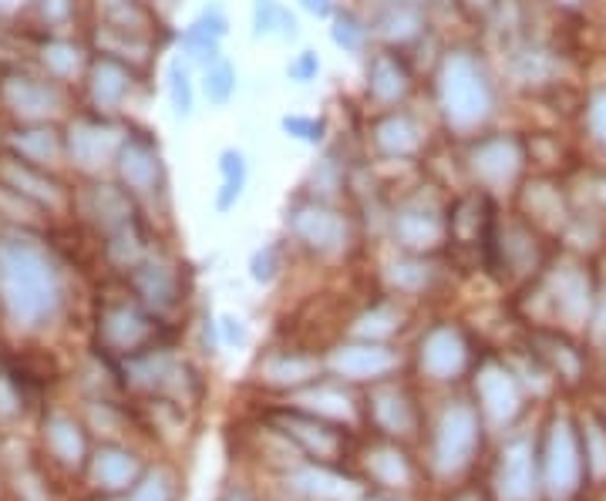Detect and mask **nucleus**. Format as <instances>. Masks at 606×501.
Segmentation results:
<instances>
[{
  "label": "nucleus",
  "mask_w": 606,
  "mask_h": 501,
  "mask_svg": "<svg viewBox=\"0 0 606 501\" xmlns=\"http://www.w3.org/2000/svg\"><path fill=\"white\" fill-rule=\"evenodd\" d=\"M0 303L17 323H38L58 306V280L48 256L27 239H0Z\"/></svg>",
  "instance_id": "nucleus-1"
},
{
  "label": "nucleus",
  "mask_w": 606,
  "mask_h": 501,
  "mask_svg": "<svg viewBox=\"0 0 606 501\" xmlns=\"http://www.w3.org/2000/svg\"><path fill=\"white\" fill-rule=\"evenodd\" d=\"M442 101L448 122L458 128H472L489 115L492 91L485 85V74L475 68V61L455 58L448 61L445 78H442Z\"/></svg>",
  "instance_id": "nucleus-2"
},
{
  "label": "nucleus",
  "mask_w": 606,
  "mask_h": 501,
  "mask_svg": "<svg viewBox=\"0 0 606 501\" xmlns=\"http://www.w3.org/2000/svg\"><path fill=\"white\" fill-rule=\"evenodd\" d=\"M586 458L580 451V441H576L573 428L566 421H556L549 428L546 448H543V485L546 495L553 501H566L580 491Z\"/></svg>",
  "instance_id": "nucleus-3"
},
{
  "label": "nucleus",
  "mask_w": 606,
  "mask_h": 501,
  "mask_svg": "<svg viewBox=\"0 0 606 501\" xmlns=\"http://www.w3.org/2000/svg\"><path fill=\"white\" fill-rule=\"evenodd\" d=\"M475 448H479V414L465 404L448 407L435 431V451H431L435 468L442 475H455L472 461Z\"/></svg>",
  "instance_id": "nucleus-4"
},
{
  "label": "nucleus",
  "mask_w": 606,
  "mask_h": 501,
  "mask_svg": "<svg viewBox=\"0 0 606 501\" xmlns=\"http://www.w3.org/2000/svg\"><path fill=\"white\" fill-rule=\"evenodd\" d=\"M502 501H532L536 498V454L526 438L512 441L502 451L499 475H495Z\"/></svg>",
  "instance_id": "nucleus-5"
},
{
  "label": "nucleus",
  "mask_w": 606,
  "mask_h": 501,
  "mask_svg": "<svg viewBox=\"0 0 606 501\" xmlns=\"http://www.w3.org/2000/svg\"><path fill=\"white\" fill-rule=\"evenodd\" d=\"M479 404L492 424H509L519 414V384L509 370L485 367L479 374Z\"/></svg>",
  "instance_id": "nucleus-6"
},
{
  "label": "nucleus",
  "mask_w": 606,
  "mask_h": 501,
  "mask_svg": "<svg viewBox=\"0 0 606 501\" xmlns=\"http://www.w3.org/2000/svg\"><path fill=\"white\" fill-rule=\"evenodd\" d=\"M465 343L455 330L438 327L428 333V340L421 343V367L428 370L435 380H452L458 370L465 367Z\"/></svg>",
  "instance_id": "nucleus-7"
},
{
  "label": "nucleus",
  "mask_w": 606,
  "mask_h": 501,
  "mask_svg": "<svg viewBox=\"0 0 606 501\" xmlns=\"http://www.w3.org/2000/svg\"><path fill=\"white\" fill-rule=\"evenodd\" d=\"M293 233H297L303 243L320 249V253H330V249H341L347 226L341 222L337 212L317 209V206H303L293 212Z\"/></svg>",
  "instance_id": "nucleus-8"
},
{
  "label": "nucleus",
  "mask_w": 606,
  "mask_h": 501,
  "mask_svg": "<svg viewBox=\"0 0 606 501\" xmlns=\"http://www.w3.org/2000/svg\"><path fill=\"white\" fill-rule=\"evenodd\" d=\"M553 293H556V306L559 313L566 317L569 327H580L590 317V303H593V293H590V280L580 266H563L559 273L553 276Z\"/></svg>",
  "instance_id": "nucleus-9"
},
{
  "label": "nucleus",
  "mask_w": 606,
  "mask_h": 501,
  "mask_svg": "<svg viewBox=\"0 0 606 501\" xmlns=\"http://www.w3.org/2000/svg\"><path fill=\"white\" fill-rule=\"evenodd\" d=\"M71 159H75L81 169H101L105 162H112V155H118V132L115 128H101V125H78L71 128Z\"/></svg>",
  "instance_id": "nucleus-10"
},
{
  "label": "nucleus",
  "mask_w": 606,
  "mask_h": 501,
  "mask_svg": "<svg viewBox=\"0 0 606 501\" xmlns=\"http://www.w3.org/2000/svg\"><path fill=\"white\" fill-rule=\"evenodd\" d=\"M394 367V354L378 343H361V347H341L334 354V370L351 380H371L388 374Z\"/></svg>",
  "instance_id": "nucleus-11"
},
{
  "label": "nucleus",
  "mask_w": 606,
  "mask_h": 501,
  "mask_svg": "<svg viewBox=\"0 0 606 501\" xmlns=\"http://www.w3.org/2000/svg\"><path fill=\"white\" fill-rule=\"evenodd\" d=\"M4 101L11 105V111L24 118H44L51 111H58V91H51L48 85H38L31 78H7L4 81Z\"/></svg>",
  "instance_id": "nucleus-12"
},
{
  "label": "nucleus",
  "mask_w": 606,
  "mask_h": 501,
  "mask_svg": "<svg viewBox=\"0 0 606 501\" xmlns=\"http://www.w3.org/2000/svg\"><path fill=\"white\" fill-rule=\"evenodd\" d=\"M283 424H287V434H293V438L300 441V448H307L314 458L330 461L337 451H341L337 431H330L327 424H320L314 414H290Z\"/></svg>",
  "instance_id": "nucleus-13"
},
{
  "label": "nucleus",
  "mask_w": 606,
  "mask_h": 501,
  "mask_svg": "<svg viewBox=\"0 0 606 501\" xmlns=\"http://www.w3.org/2000/svg\"><path fill=\"white\" fill-rule=\"evenodd\" d=\"M519 162H522V155H519L516 142H505V138H499V142H485L479 152H475V172L492 185L509 182L512 175L519 172Z\"/></svg>",
  "instance_id": "nucleus-14"
},
{
  "label": "nucleus",
  "mask_w": 606,
  "mask_h": 501,
  "mask_svg": "<svg viewBox=\"0 0 606 501\" xmlns=\"http://www.w3.org/2000/svg\"><path fill=\"white\" fill-rule=\"evenodd\" d=\"M122 159V179L128 182V189L135 192H152L155 182H159V159L152 155V148L145 145H125L118 152Z\"/></svg>",
  "instance_id": "nucleus-15"
},
{
  "label": "nucleus",
  "mask_w": 606,
  "mask_h": 501,
  "mask_svg": "<svg viewBox=\"0 0 606 501\" xmlns=\"http://www.w3.org/2000/svg\"><path fill=\"white\" fill-rule=\"evenodd\" d=\"M374 421H378L388 434L411 431L415 428V414H411L408 397L401 391H381L374 397Z\"/></svg>",
  "instance_id": "nucleus-16"
},
{
  "label": "nucleus",
  "mask_w": 606,
  "mask_h": 501,
  "mask_svg": "<svg viewBox=\"0 0 606 501\" xmlns=\"http://www.w3.org/2000/svg\"><path fill=\"white\" fill-rule=\"evenodd\" d=\"M4 179H7V189H14L17 196L24 199H38V202H58V185L48 182L44 175H38L27 165H4Z\"/></svg>",
  "instance_id": "nucleus-17"
},
{
  "label": "nucleus",
  "mask_w": 606,
  "mask_h": 501,
  "mask_svg": "<svg viewBox=\"0 0 606 501\" xmlns=\"http://www.w3.org/2000/svg\"><path fill=\"white\" fill-rule=\"evenodd\" d=\"M226 34V17L219 7H213V11H206L199 17L196 24L186 31V48L196 54V58H216V41Z\"/></svg>",
  "instance_id": "nucleus-18"
},
{
  "label": "nucleus",
  "mask_w": 606,
  "mask_h": 501,
  "mask_svg": "<svg viewBox=\"0 0 606 501\" xmlns=\"http://www.w3.org/2000/svg\"><path fill=\"white\" fill-rule=\"evenodd\" d=\"M128 91V74L118 68L115 61H101L95 68V81H91V95L101 108H115Z\"/></svg>",
  "instance_id": "nucleus-19"
},
{
  "label": "nucleus",
  "mask_w": 606,
  "mask_h": 501,
  "mask_svg": "<svg viewBox=\"0 0 606 501\" xmlns=\"http://www.w3.org/2000/svg\"><path fill=\"white\" fill-rule=\"evenodd\" d=\"M253 21H256V34H280V37H293V17L280 0H256V11H253Z\"/></svg>",
  "instance_id": "nucleus-20"
},
{
  "label": "nucleus",
  "mask_w": 606,
  "mask_h": 501,
  "mask_svg": "<svg viewBox=\"0 0 606 501\" xmlns=\"http://www.w3.org/2000/svg\"><path fill=\"white\" fill-rule=\"evenodd\" d=\"M371 91L384 101H394L408 91V74H404L391 58H378L371 71Z\"/></svg>",
  "instance_id": "nucleus-21"
},
{
  "label": "nucleus",
  "mask_w": 606,
  "mask_h": 501,
  "mask_svg": "<svg viewBox=\"0 0 606 501\" xmlns=\"http://www.w3.org/2000/svg\"><path fill=\"white\" fill-rule=\"evenodd\" d=\"M219 172H223V192H219V209H229L236 199H240L243 185H246V162L240 152H223V162H219Z\"/></svg>",
  "instance_id": "nucleus-22"
},
{
  "label": "nucleus",
  "mask_w": 606,
  "mask_h": 501,
  "mask_svg": "<svg viewBox=\"0 0 606 501\" xmlns=\"http://www.w3.org/2000/svg\"><path fill=\"white\" fill-rule=\"evenodd\" d=\"M398 233L404 239V246H435L438 239V222L425 216V212H404L398 219Z\"/></svg>",
  "instance_id": "nucleus-23"
},
{
  "label": "nucleus",
  "mask_w": 606,
  "mask_h": 501,
  "mask_svg": "<svg viewBox=\"0 0 606 501\" xmlns=\"http://www.w3.org/2000/svg\"><path fill=\"white\" fill-rule=\"evenodd\" d=\"M14 148L27 162H54L58 159V138L51 132H21L14 138Z\"/></svg>",
  "instance_id": "nucleus-24"
},
{
  "label": "nucleus",
  "mask_w": 606,
  "mask_h": 501,
  "mask_svg": "<svg viewBox=\"0 0 606 501\" xmlns=\"http://www.w3.org/2000/svg\"><path fill=\"white\" fill-rule=\"evenodd\" d=\"M371 468L384 485H404V481L411 478L408 461H404V454H398V451H378L371 458Z\"/></svg>",
  "instance_id": "nucleus-25"
},
{
  "label": "nucleus",
  "mask_w": 606,
  "mask_h": 501,
  "mask_svg": "<svg viewBox=\"0 0 606 501\" xmlns=\"http://www.w3.org/2000/svg\"><path fill=\"white\" fill-rule=\"evenodd\" d=\"M583 454H586V468H590L596 478H603L606 475V428H600V424H586Z\"/></svg>",
  "instance_id": "nucleus-26"
},
{
  "label": "nucleus",
  "mask_w": 606,
  "mask_h": 501,
  "mask_svg": "<svg viewBox=\"0 0 606 501\" xmlns=\"http://www.w3.org/2000/svg\"><path fill=\"white\" fill-rule=\"evenodd\" d=\"M44 64L54 71V74H61V78H68V74H75L78 71V64H81V54H78V48H71V44H48L44 48Z\"/></svg>",
  "instance_id": "nucleus-27"
},
{
  "label": "nucleus",
  "mask_w": 606,
  "mask_h": 501,
  "mask_svg": "<svg viewBox=\"0 0 606 501\" xmlns=\"http://www.w3.org/2000/svg\"><path fill=\"white\" fill-rule=\"evenodd\" d=\"M169 98H172V108L179 111V115H189L192 111V88H189V74L186 68L176 61L169 68Z\"/></svg>",
  "instance_id": "nucleus-28"
},
{
  "label": "nucleus",
  "mask_w": 606,
  "mask_h": 501,
  "mask_svg": "<svg viewBox=\"0 0 606 501\" xmlns=\"http://www.w3.org/2000/svg\"><path fill=\"white\" fill-rule=\"evenodd\" d=\"M108 327H118V330H122V337L115 340L118 347H132V343H139V340L145 337V320L139 317V313H128V310L112 313Z\"/></svg>",
  "instance_id": "nucleus-29"
},
{
  "label": "nucleus",
  "mask_w": 606,
  "mask_h": 501,
  "mask_svg": "<svg viewBox=\"0 0 606 501\" xmlns=\"http://www.w3.org/2000/svg\"><path fill=\"white\" fill-rule=\"evenodd\" d=\"M236 81H233V68L223 61H216L213 68L206 71V95L213 101H226L229 95H233Z\"/></svg>",
  "instance_id": "nucleus-30"
},
{
  "label": "nucleus",
  "mask_w": 606,
  "mask_h": 501,
  "mask_svg": "<svg viewBox=\"0 0 606 501\" xmlns=\"http://www.w3.org/2000/svg\"><path fill=\"white\" fill-rule=\"evenodd\" d=\"M283 132H290L293 138H300V142L317 145V142H324L327 125L317 122V118H300V115H293V118H283Z\"/></svg>",
  "instance_id": "nucleus-31"
},
{
  "label": "nucleus",
  "mask_w": 606,
  "mask_h": 501,
  "mask_svg": "<svg viewBox=\"0 0 606 501\" xmlns=\"http://www.w3.org/2000/svg\"><path fill=\"white\" fill-rule=\"evenodd\" d=\"M98 7L105 11L108 21H115L118 27H125V31L142 21L139 7H135L132 0H98Z\"/></svg>",
  "instance_id": "nucleus-32"
},
{
  "label": "nucleus",
  "mask_w": 606,
  "mask_h": 501,
  "mask_svg": "<svg viewBox=\"0 0 606 501\" xmlns=\"http://www.w3.org/2000/svg\"><path fill=\"white\" fill-rule=\"evenodd\" d=\"M314 364L310 360H280V364L270 367V380H277V384H293V380H307Z\"/></svg>",
  "instance_id": "nucleus-33"
},
{
  "label": "nucleus",
  "mask_w": 606,
  "mask_h": 501,
  "mask_svg": "<svg viewBox=\"0 0 606 501\" xmlns=\"http://www.w3.org/2000/svg\"><path fill=\"white\" fill-rule=\"evenodd\" d=\"M149 286H145V293H149V300H155V303H172V293H176V283H172V276L165 273V269H159V266H152L149 273Z\"/></svg>",
  "instance_id": "nucleus-34"
},
{
  "label": "nucleus",
  "mask_w": 606,
  "mask_h": 501,
  "mask_svg": "<svg viewBox=\"0 0 606 501\" xmlns=\"http://www.w3.org/2000/svg\"><path fill=\"white\" fill-rule=\"evenodd\" d=\"M334 41L341 44L344 51H361L364 44V27L354 21V17H341L334 27Z\"/></svg>",
  "instance_id": "nucleus-35"
},
{
  "label": "nucleus",
  "mask_w": 606,
  "mask_h": 501,
  "mask_svg": "<svg viewBox=\"0 0 606 501\" xmlns=\"http://www.w3.org/2000/svg\"><path fill=\"white\" fill-rule=\"evenodd\" d=\"M250 269H253V280H256V283H270L273 276H277V269H280V256H277V249H273V246L260 249V253L253 256Z\"/></svg>",
  "instance_id": "nucleus-36"
},
{
  "label": "nucleus",
  "mask_w": 606,
  "mask_h": 501,
  "mask_svg": "<svg viewBox=\"0 0 606 501\" xmlns=\"http://www.w3.org/2000/svg\"><path fill=\"white\" fill-rule=\"evenodd\" d=\"M317 68H320V61H317V54H310V51H303L297 61L290 64L287 68V74L293 81H310L317 74Z\"/></svg>",
  "instance_id": "nucleus-37"
},
{
  "label": "nucleus",
  "mask_w": 606,
  "mask_h": 501,
  "mask_svg": "<svg viewBox=\"0 0 606 501\" xmlns=\"http://www.w3.org/2000/svg\"><path fill=\"white\" fill-rule=\"evenodd\" d=\"M590 128H593V135L606 145V91H600V95L593 98V105H590Z\"/></svg>",
  "instance_id": "nucleus-38"
},
{
  "label": "nucleus",
  "mask_w": 606,
  "mask_h": 501,
  "mask_svg": "<svg viewBox=\"0 0 606 501\" xmlns=\"http://www.w3.org/2000/svg\"><path fill=\"white\" fill-rule=\"evenodd\" d=\"M219 327H223V333H226V340H229V343H243V340H246L243 323L236 320V317H223V323H219Z\"/></svg>",
  "instance_id": "nucleus-39"
},
{
  "label": "nucleus",
  "mask_w": 606,
  "mask_h": 501,
  "mask_svg": "<svg viewBox=\"0 0 606 501\" xmlns=\"http://www.w3.org/2000/svg\"><path fill=\"white\" fill-rule=\"evenodd\" d=\"M68 0H44V14L51 17V21H61L64 14H68Z\"/></svg>",
  "instance_id": "nucleus-40"
},
{
  "label": "nucleus",
  "mask_w": 606,
  "mask_h": 501,
  "mask_svg": "<svg viewBox=\"0 0 606 501\" xmlns=\"http://www.w3.org/2000/svg\"><path fill=\"white\" fill-rule=\"evenodd\" d=\"M303 7H307L310 14H317V17L330 14V0H303Z\"/></svg>",
  "instance_id": "nucleus-41"
},
{
  "label": "nucleus",
  "mask_w": 606,
  "mask_h": 501,
  "mask_svg": "<svg viewBox=\"0 0 606 501\" xmlns=\"http://www.w3.org/2000/svg\"><path fill=\"white\" fill-rule=\"evenodd\" d=\"M596 333H606V293H603L600 313H596Z\"/></svg>",
  "instance_id": "nucleus-42"
},
{
  "label": "nucleus",
  "mask_w": 606,
  "mask_h": 501,
  "mask_svg": "<svg viewBox=\"0 0 606 501\" xmlns=\"http://www.w3.org/2000/svg\"><path fill=\"white\" fill-rule=\"evenodd\" d=\"M223 501H246L243 495H229V498H223Z\"/></svg>",
  "instance_id": "nucleus-43"
},
{
  "label": "nucleus",
  "mask_w": 606,
  "mask_h": 501,
  "mask_svg": "<svg viewBox=\"0 0 606 501\" xmlns=\"http://www.w3.org/2000/svg\"><path fill=\"white\" fill-rule=\"evenodd\" d=\"M563 4H576V0H563Z\"/></svg>",
  "instance_id": "nucleus-44"
}]
</instances>
